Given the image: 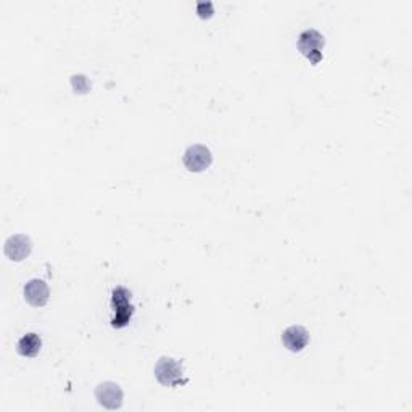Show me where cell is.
<instances>
[{
  "label": "cell",
  "instance_id": "1",
  "mask_svg": "<svg viewBox=\"0 0 412 412\" xmlns=\"http://www.w3.org/2000/svg\"><path fill=\"white\" fill-rule=\"evenodd\" d=\"M155 377L163 386H177L187 384L181 361L169 356H161L155 366Z\"/></svg>",
  "mask_w": 412,
  "mask_h": 412
},
{
  "label": "cell",
  "instance_id": "2",
  "mask_svg": "<svg viewBox=\"0 0 412 412\" xmlns=\"http://www.w3.org/2000/svg\"><path fill=\"white\" fill-rule=\"evenodd\" d=\"M324 45V35L316 31V29H306L298 38V50L303 53L304 58L311 62V65H318L321 62Z\"/></svg>",
  "mask_w": 412,
  "mask_h": 412
},
{
  "label": "cell",
  "instance_id": "3",
  "mask_svg": "<svg viewBox=\"0 0 412 412\" xmlns=\"http://www.w3.org/2000/svg\"><path fill=\"white\" fill-rule=\"evenodd\" d=\"M184 166L192 172H201L206 168H210L213 163V155L210 148L201 145V143H195L190 145L184 153Z\"/></svg>",
  "mask_w": 412,
  "mask_h": 412
},
{
  "label": "cell",
  "instance_id": "4",
  "mask_svg": "<svg viewBox=\"0 0 412 412\" xmlns=\"http://www.w3.org/2000/svg\"><path fill=\"white\" fill-rule=\"evenodd\" d=\"M95 398L100 406H104L108 411H116L123 406L124 393L121 386L115 382H104L97 388H95Z\"/></svg>",
  "mask_w": 412,
  "mask_h": 412
},
{
  "label": "cell",
  "instance_id": "5",
  "mask_svg": "<svg viewBox=\"0 0 412 412\" xmlns=\"http://www.w3.org/2000/svg\"><path fill=\"white\" fill-rule=\"evenodd\" d=\"M129 296L130 294L126 289H123V286H119V289L113 291L111 303H113V308L116 309V318L111 322L113 327L121 328L124 325H128L130 316H133V311H134L133 304L129 303Z\"/></svg>",
  "mask_w": 412,
  "mask_h": 412
},
{
  "label": "cell",
  "instance_id": "6",
  "mask_svg": "<svg viewBox=\"0 0 412 412\" xmlns=\"http://www.w3.org/2000/svg\"><path fill=\"white\" fill-rule=\"evenodd\" d=\"M33 250V242L31 238L25 234H15L10 235L5 242L4 253L11 261H23L31 255Z\"/></svg>",
  "mask_w": 412,
  "mask_h": 412
},
{
  "label": "cell",
  "instance_id": "7",
  "mask_svg": "<svg viewBox=\"0 0 412 412\" xmlns=\"http://www.w3.org/2000/svg\"><path fill=\"white\" fill-rule=\"evenodd\" d=\"M50 290L44 280L33 279L25 285V300L35 308H43L49 303Z\"/></svg>",
  "mask_w": 412,
  "mask_h": 412
},
{
  "label": "cell",
  "instance_id": "8",
  "mask_svg": "<svg viewBox=\"0 0 412 412\" xmlns=\"http://www.w3.org/2000/svg\"><path fill=\"white\" fill-rule=\"evenodd\" d=\"M282 342L286 350H290L291 353H298V351L306 348L309 343V333L301 325H290L282 333Z\"/></svg>",
  "mask_w": 412,
  "mask_h": 412
},
{
  "label": "cell",
  "instance_id": "9",
  "mask_svg": "<svg viewBox=\"0 0 412 412\" xmlns=\"http://www.w3.org/2000/svg\"><path fill=\"white\" fill-rule=\"evenodd\" d=\"M40 348H43V338H40L38 333H26L23 335L16 343V351L18 355L25 356V357H34L39 355Z\"/></svg>",
  "mask_w": 412,
  "mask_h": 412
},
{
  "label": "cell",
  "instance_id": "10",
  "mask_svg": "<svg viewBox=\"0 0 412 412\" xmlns=\"http://www.w3.org/2000/svg\"><path fill=\"white\" fill-rule=\"evenodd\" d=\"M71 84H73L76 92H81V94H86L89 92V89H91L87 77L84 74H76L71 77Z\"/></svg>",
  "mask_w": 412,
  "mask_h": 412
}]
</instances>
